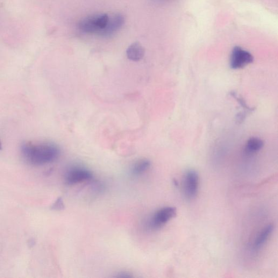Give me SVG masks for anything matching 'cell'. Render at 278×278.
I'll return each instance as SVG.
<instances>
[{
    "instance_id": "obj_1",
    "label": "cell",
    "mask_w": 278,
    "mask_h": 278,
    "mask_svg": "<svg viewBox=\"0 0 278 278\" xmlns=\"http://www.w3.org/2000/svg\"><path fill=\"white\" fill-rule=\"evenodd\" d=\"M21 153L27 162L32 165L41 166L58 159L61 151L58 146L51 142H27L21 147Z\"/></svg>"
},
{
    "instance_id": "obj_2",
    "label": "cell",
    "mask_w": 278,
    "mask_h": 278,
    "mask_svg": "<svg viewBox=\"0 0 278 278\" xmlns=\"http://www.w3.org/2000/svg\"><path fill=\"white\" fill-rule=\"evenodd\" d=\"M109 20V17L106 14L89 17L81 21L80 29L85 33L100 34L107 25Z\"/></svg>"
},
{
    "instance_id": "obj_3",
    "label": "cell",
    "mask_w": 278,
    "mask_h": 278,
    "mask_svg": "<svg viewBox=\"0 0 278 278\" xmlns=\"http://www.w3.org/2000/svg\"><path fill=\"white\" fill-rule=\"evenodd\" d=\"M254 61L253 55L240 47H235L232 51L230 66L232 69L238 70L243 68Z\"/></svg>"
},
{
    "instance_id": "obj_4",
    "label": "cell",
    "mask_w": 278,
    "mask_h": 278,
    "mask_svg": "<svg viewBox=\"0 0 278 278\" xmlns=\"http://www.w3.org/2000/svg\"><path fill=\"white\" fill-rule=\"evenodd\" d=\"M199 186V176L195 170H189L185 174L184 179V191L185 196L192 199L196 197Z\"/></svg>"
},
{
    "instance_id": "obj_5",
    "label": "cell",
    "mask_w": 278,
    "mask_h": 278,
    "mask_svg": "<svg viewBox=\"0 0 278 278\" xmlns=\"http://www.w3.org/2000/svg\"><path fill=\"white\" fill-rule=\"evenodd\" d=\"M177 214V209L173 206H167L156 211L152 217L150 226L154 229H158L174 218Z\"/></svg>"
},
{
    "instance_id": "obj_6",
    "label": "cell",
    "mask_w": 278,
    "mask_h": 278,
    "mask_svg": "<svg viewBox=\"0 0 278 278\" xmlns=\"http://www.w3.org/2000/svg\"><path fill=\"white\" fill-rule=\"evenodd\" d=\"M92 175L88 170L83 168H75L69 171L66 175V181L68 185H75L89 181Z\"/></svg>"
},
{
    "instance_id": "obj_7",
    "label": "cell",
    "mask_w": 278,
    "mask_h": 278,
    "mask_svg": "<svg viewBox=\"0 0 278 278\" xmlns=\"http://www.w3.org/2000/svg\"><path fill=\"white\" fill-rule=\"evenodd\" d=\"M125 22V19L121 14H117L111 19H109L108 23L100 34L104 37H110L115 34L122 27Z\"/></svg>"
},
{
    "instance_id": "obj_8",
    "label": "cell",
    "mask_w": 278,
    "mask_h": 278,
    "mask_svg": "<svg viewBox=\"0 0 278 278\" xmlns=\"http://www.w3.org/2000/svg\"><path fill=\"white\" fill-rule=\"evenodd\" d=\"M127 58L134 62H138L143 59L145 49L138 42H134L128 47L126 51Z\"/></svg>"
},
{
    "instance_id": "obj_9",
    "label": "cell",
    "mask_w": 278,
    "mask_h": 278,
    "mask_svg": "<svg viewBox=\"0 0 278 278\" xmlns=\"http://www.w3.org/2000/svg\"><path fill=\"white\" fill-rule=\"evenodd\" d=\"M264 145L263 141L256 137L249 139L246 144L245 152L249 154H254L261 150Z\"/></svg>"
},
{
    "instance_id": "obj_10",
    "label": "cell",
    "mask_w": 278,
    "mask_h": 278,
    "mask_svg": "<svg viewBox=\"0 0 278 278\" xmlns=\"http://www.w3.org/2000/svg\"><path fill=\"white\" fill-rule=\"evenodd\" d=\"M273 230V226L271 225L267 226L262 230L255 241L254 247L255 249L260 248L266 243L270 235L272 233Z\"/></svg>"
},
{
    "instance_id": "obj_11",
    "label": "cell",
    "mask_w": 278,
    "mask_h": 278,
    "mask_svg": "<svg viewBox=\"0 0 278 278\" xmlns=\"http://www.w3.org/2000/svg\"><path fill=\"white\" fill-rule=\"evenodd\" d=\"M151 161L147 159H141L135 162L132 170V174L139 176L144 174L150 168Z\"/></svg>"
},
{
    "instance_id": "obj_12",
    "label": "cell",
    "mask_w": 278,
    "mask_h": 278,
    "mask_svg": "<svg viewBox=\"0 0 278 278\" xmlns=\"http://www.w3.org/2000/svg\"><path fill=\"white\" fill-rule=\"evenodd\" d=\"M231 94L233 97H234L235 99H237L238 102L240 104L242 107L245 109L246 112L248 113H251L254 110L255 108L249 107V106L247 105V103L244 101V99H242V98L239 97L238 95L235 93V92H231Z\"/></svg>"
},
{
    "instance_id": "obj_13",
    "label": "cell",
    "mask_w": 278,
    "mask_h": 278,
    "mask_svg": "<svg viewBox=\"0 0 278 278\" xmlns=\"http://www.w3.org/2000/svg\"><path fill=\"white\" fill-rule=\"evenodd\" d=\"M64 208V204L61 198L57 199V201L53 204L52 208L55 210H61Z\"/></svg>"
},
{
    "instance_id": "obj_14",
    "label": "cell",
    "mask_w": 278,
    "mask_h": 278,
    "mask_svg": "<svg viewBox=\"0 0 278 278\" xmlns=\"http://www.w3.org/2000/svg\"><path fill=\"white\" fill-rule=\"evenodd\" d=\"M118 277H121V278H128V277H133V275H131L130 273L126 272H120L118 274Z\"/></svg>"
},
{
    "instance_id": "obj_15",
    "label": "cell",
    "mask_w": 278,
    "mask_h": 278,
    "mask_svg": "<svg viewBox=\"0 0 278 278\" xmlns=\"http://www.w3.org/2000/svg\"><path fill=\"white\" fill-rule=\"evenodd\" d=\"M2 149V145L1 142H0V149Z\"/></svg>"
}]
</instances>
